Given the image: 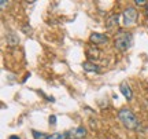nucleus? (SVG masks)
<instances>
[{
  "label": "nucleus",
  "instance_id": "obj_12",
  "mask_svg": "<svg viewBox=\"0 0 148 139\" xmlns=\"http://www.w3.org/2000/svg\"><path fill=\"white\" fill-rule=\"evenodd\" d=\"M33 136H34V139H45L47 138V135H44L42 132H37V131H33Z\"/></svg>",
  "mask_w": 148,
  "mask_h": 139
},
{
  "label": "nucleus",
  "instance_id": "obj_2",
  "mask_svg": "<svg viewBox=\"0 0 148 139\" xmlns=\"http://www.w3.org/2000/svg\"><path fill=\"white\" fill-rule=\"evenodd\" d=\"M114 44H115L116 50H119V51H127L129 48L132 47V44H133L132 33L125 32V30H119V32L116 33L115 40H114Z\"/></svg>",
  "mask_w": 148,
  "mask_h": 139
},
{
  "label": "nucleus",
  "instance_id": "obj_9",
  "mask_svg": "<svg viewBox=\"0 0 148 139\" xmlns=\"http://www.w3.org/2000/svg\"><path fill=\"white\" fill-rule=\"evenodd\" d=\"M86 57L89 59H97L100 57V51H99L96 47L95 48L89 47V48H86Z\"/></svg>",
  "mask_w": 148,
  "mask_h": 139
},
{
  "label": "nucleus",
  "instance_id": "obj_5",
  "mask_svg": "<svg viewBox=\"0 0 148 139\" xmlns=\"http://www.w3.org/2000/svg\"><path fill=\"white\" fill-rule=\"evenodd\" d=\"M89 40L95 44H104L108 41V37H107L106 35H103V33H92Z\"/></svg>",
  "mask_w": 148,
  "mask_h": 139
},
{
  "label": "nucleus",
  "instance_id": "obj_6",
  "mask_svg": "<svg viewBox=\"0 0 148 139\" xmlns=\"http://www.w3.org/2000/svg\"><path fill=\"white\" fill-rule=\"evenodd\" d=\"M119 90H121V92L123 94V96L126 98L127 101H130V99L133 98V91H132V88H130V86H129L127 83H121Z\"/></svg>",
  "mask_w": 148,
  "mask_h": 139
},
{
  "label": "nucleus",
  "instance_id": "obj_15",
  "mask_svg": "<svg viewBox=\"0 0 148 139\" xmlns=\"http://www.w3.org/2000/svg\"><path fill=\"white\" fill-rule=\"evenodd\" d=\"M0 4H1V8H4L5 4H8V3H7L5 0H1V1H0Z\"/></svg>",
  "mask_w": 148,
  "mask_h": 139
},
{
  "label": "nucleus",
  "instance_id": "obj_13",
  "mask_svg": "<svg viewBox=\"0 0 148 139\" xmlns=\"http://www.w3.org/2000/svg\"><path fill=\"white\" fill-rule=\"evenodd\" d=\"M134 4H137V6H147L148 1H145V0H134Z\"/></svg>",
  "mask_w": 148,
  "mask_h": 139
},
{
  "label": "nucleus",
  "instance_id": "obj_4",
  "mask_svg": "<svg viewBox=\"0 0 148 139\" xmlns=\"http://www.w3.org/2000/svg\"><path fill=\"white\" fill-rule=\"evenodd\" d=\"M67 135L71 139H82L86 135V129L84 127H77V128H74V129H70L69 132H67Z\"/></svg>",
  "mask_w": 148,
  "mask_h": 139
},
{
  "label": "nucleus",
  "instance_id": "obj_1",
  "mask_svg": "<svg viewBox=\"0 0 148 139\" xmlns=\"http://www.w3.org/2000/svg\"><path fill=\"white\" fill-rule=\"evenodd\" d=\"M118 118L121 120V123L123 124V127L127 129H136L138 127V120L136 118L134 113L129 109H121L118 112Z\"/></svg>",
  "mask_w": 148,
  "mask_h": 139
},
{
  "label": "nucleus",
  "instance_id": "obj_16",
  "mask_svg": "<svg viewBox=\"0 0 148 139\" xmlns=\"http://www.w3.org/2000/svg\"><path fill=\"white\" fill-rule=\"evenodd\" d=\"M8 139H21V138H19V136H16V135H11Z\"/></svg>",
  "mask_w": 148,
  "mask_h": 139
},
{
  "label": "nucleus",
  "instance_id": "obj_8",
  "mask_svg": "<svg viewBox=\"0 0 148 139\" xmlns=\"http://www.w3.org/2000/svg\"><path fill=\"white\" fill-rule=\"evenodd\" d=\"M118 21H119V15H111V17H108V19H107V22H106V26H107V29H114V28L118 25Z\"/></svg>",
  "mask_w": 148,
  "mask_h": 139
},
{
  "label": "nucleus",
  "instance_id": "obj_3",
  "mask_svg": "<svg viewBox=\"0 0 148 139\" xmlns=\"http://www.w3.org/2000/svg\"><path fill=\"white\" fill-rule=\"evenodd\" d=\"M137 11H136V8H133V7H127L126 10L122 12V18H123V25L125 26H130V25H133L134 22L137 21Z\"/></svg>",
  "mask_w": 148,
  "mask_h": 139
},
{
  "label": "nucleus",
  "instance_id": "obj_7",
  "mask_svg": "<svg viewBox=\"0 0 148 139\" xmlns=\"http://www.w3.org/2000/svg\"><path fill=\"white\" fill-rule=\"evenodd\" d=\"M82 68H84L85 72H89V73H99L100 72V68L95 65L93 62H90V61H86L82 64Z\"/></svg>",
  "mask_w": 148,
  "mask_h": 139
},
{
  "label": "nucleus",
  "instance_id": "obj_11",
  "mask_svg": "<svg viewBox=\"0 0 148 139\" xmlns=\"http://www.w3.org/2000/svg\"><path fill=\"white\" fill-rule=\"evenodd\" d=\"M45 139H66V134H62V132H55L52 135H48Z\"/></svg>",
  "mask_w": 148,
  "mask_h": 139
},
{
  "label": "nucleus",
  "instance_id": "obj_10",
  "mask_svg": "<svg viewBox=\"0 0 148 139\" xmlns=\"http://www.w3.org/2000/svg\"><path fill=\"white\" fill-rule=\"evenodd\" d=\"M5 39H7V44L8 46H16V44L19 43V39H18V36H16L15 33H8L5 36Z\"/></svg>",
  "mask_w": 148,
  "mask_h": 139
},
{
  "label": "nucleus",
  "instance_id": "obj_14",
  "mask_svg": "<svg viewBox=\"0 0 148 139\" xmlns=\"http://www.w3.org/2000/svg\"><path fill=\"white\" fill-rule=\"evenodd\" d=\"M49 124H51V125H55V124H56V116H53V114L49 116Z\"/></svg>",
  "mask_w": 148,
  "mask_h": 139
},
{
  "label": "nucleus",
  "instance_id": "obj_17",
  "mask_svg": "<svg viewBox=\"0 0 148 139\" xmlns=\"http://www.w3.org/2000/svg\"><path fill=\"white\" fill-rule=\"evenodd\" d=\"M147 18H148V4H147Z\"/></svg>",
  "mask_w": 148,
  "mask_h": 139
}]
</instances>
